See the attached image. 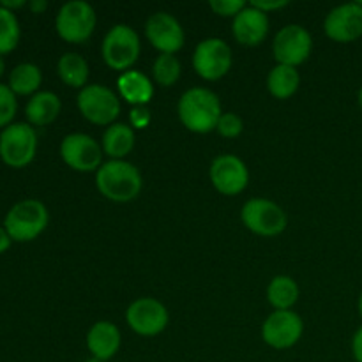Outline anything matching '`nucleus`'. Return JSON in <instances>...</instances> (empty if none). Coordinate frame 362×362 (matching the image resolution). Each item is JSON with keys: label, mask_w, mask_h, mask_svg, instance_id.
Returning a JSON list of instances; mask_svg holds the SVG:
<instances>
[{"label": "nucleus", "mask_w": 362, "mask_h": 362, "mask_svg": "<svg viewBox=\"0 0 362 362\" xmlns=\"http://www.w3.org/2000/svg\"><path fill=\"white\" fill-rule=\"evenodd\" d=\"M95 187L113 204H129L141 193L144 179L133 163L126 159H110L95 172Z\"/></svg>", "instance_id": "f257e3e1"}, {"label": "nucleus", "mask_w": 362, "mask_h": 362, "mask_svg": "<svg viewBox=\"0 0 362 362\" xmlns=\"http://www.w3.org/2000/svg\"><path fill=\"white\" fill-rule=\"evenodd\" d=\"M177 113L187 131L207 134L216 131L219 117L223 115V108L216 92L205 87H193L180 95Z\"/></svg>", "instance_id": "f03ea898"}, {"label": "nucleus", "mask_w": 362, "mask_h": 362, "mask_svg": "<svg viewBox=\"0 0 362 362\" xmlns=\"http://www.w3.org/2000/svg\"><path fill=\"white\" fill-rule=\"evenodd\" d=\"M49 223V212L41 200L25 198L16 202L4 218V228L13 243H30L37 239Z\"/></svg>", "instance_id": "7ed1b4c3"}, {"label": "nucleus", "mask_w": 362, "mask_h": 362, "mask_svg": "<svg viewBox=\"0 0 362 362\" xmlns=\"http://www.w3.org/2000/svg\"><path fill=\"white\" fill-rule=\"evenodd\" d=\"M141 53L140 35L129 25L119 23L108 30L101 45V55L106 66L126 73L138 62Z\"/></svg>", "instance_id": "20e7f679"}, {"label": "nucleus", "mask_w": 362, "mask_h": 362, "mask_svg": "<svg viewBox=\"0 0 362 362\" xmlns=\"http://www.w3.org/2000/svg\"><path fill=\"white\" fill-rule=\"evenodd\" d=\"M98 25L94 7L83 0H71L59 9L55 16V30L62 41L83 45L92 37Z\"/></svg>", "instance_id": "39448f33"}, {"label": "nucleus", "mask_w": 362, "mask_h": 362, "mask_svg": "<svg viewBox=\"0 0 362 362\" xmlns=\"http://www.w3.org/2000/svg\"><path fill=\"white\" fill-rule=\"evenodd\" d=\"M37 154V133L28 122H13L0 131V159L11 168L30 165Z\"/></svg>", "instance_id": "423d86ee"}, {"label": "nucleus", "mask_w": 362, "mask_h": 362, "mask_svg": "<svg viewBox=\"0 0 362 362\" xmlns=\"http://www.w3.org/2000/svg\"><path fill=\"white\" fill-rule=\"evenodd\" d=\"M78 110L81 117L94 126H112L120 115V99L112 88L101 83L87 85L78 92Z\"/></svg>", "instance_id": "0eeeda50"}, {"label": "nucleus", "mask_w": 362, "mask_h": 362, "mask_svg": "<svg viewBox=\"0 0 362 362\" xmlns=\"http://www.w3.org/2000/svg\"><path fill=\"white\" fill-rule=\"evenodd\" d=\"M240 219L255 235L276 237L288 226L286 212L276 202L267 198H251L243 205Z\"/></svg>", "instance_id": "6e6552de"}, {"label": "nucleus", "mask_w": 362, "mask_h": 362, "mask_svg": "<svg viewBox=\"0 0 362 362\" xmlns=\"http://www.w3.org/2000/svg\"><path fill=\"white\" fill-rule=\"evenodd\" d=\"M233 64L232 48L219 37H207L193 52V69L202 80L218 81L230 73Z\"/></svg>", "instance_id": "1a4fd4ad"}, {"label": "nucleus", "mask_w": 362, "mask_h": 362, "mask_svg": "<svg viewBox=\"0 0 362 362\" xmlns=\"http://www.w3.org/2000/svg\"><path fill=\"white\" fill-rule=\"evenodd\" d=\"M103 156L101 144L90 134L71 133L60 141V158L74 172H98L103 165Z\"/></svg>", "instance_id": "9d476101"}, {"label": "nucleus", "mask_w": 362, "mask_h": 362, "mask_svg": "<svg viewBox=\"0 0 362 362\" xmlns=\"http://www.w3.org/2000/svg\"><path fill=\"white\" fill-rule=\"evenodd\" d=\"M311 49H313V39L303 25H285L272 41V53L276 62L281 66L299 67L310 59Z\"/></svg>", "instance_id": "9b49d317"}, {"label": "nucleus", "mask_w": 362, "mask_h": 362, "mask_svg": "<svg viewBox=\"0 0 362 362\" xmlns=\"http://www.w3.org/2000/svg\"><path fill=\"white\" fill-rule=\"evenodd\" d=\"M126 322L133 332L145 338L158 336L168 327L170 315L163 303L152 297H140L133 300L126 311Z\"/></svg>", "instance_id": "f8f14e48"}, {"label": "nucleus", "mask_w": 362, "mask_h": 362, "mask_svg": "<svg viewBox=\"0 0 362 362\" xmlns=\"http://www.w3.org/2000/svg\"><path fill=\"white\" fill-rule=\"evenodd\" d=\"M304 322L296 311H272L262 324V339L274 350H288L299 343Z\"/></svg>", "instance_id": "ddd939ff"}, {"label": "nucleus", "mask_w": 362, "mask_h": 362, "mask_svg": "<svg viewBox=\"0 0 362 362\" xmlns=\"http://www.w3.org/2000/svg\"><path fill=\"white\" fill-rule=\"evenodd\" d=\"M212 186L225 197H237L250 184V170L246 163L233 154H221L211 163L209 168Z\"/></svg>", "instance_id": "4468645a"}, {"label": "nucleus", "mask_w": 362, "mask_h": 362, "mask_svg": "<svg viewBox=\"0 0 362 362\" xmlns=\"http://www.w3.org/2000/svg\"><path fill=\"white\" fill-rule=\"evenodd\" d=\"M145 37L159 55H175L184 46V28L173 14L158 11L145 23Z\"/></svg>", "instance_id": "2eb2a0df"}, {"label": "nucleus", "mask_w": 362, "mask_h": 362, "mask_svg": "<svg viewBox=\"0 0 362 362\" xmlns=\"http://www.w3.org/2000/svg\"><path fill=\"white\" fill-rule=\"evenodd\" d=\"M324 32L331 41L354 42L362 37V4L349 2L329 11L324 20Z\"/></svg>", "instance_id": "dca6fc26"}, {"label": "nucleus", "mask_w": 362, "mask_h": 362, "mask_svg": "<svg viewBox=\"0 0 362 362\" xmlns=\"http://www.w3.org/2000/svg\"><path fill=\"white\" fill-rule=\"evenodd\" d=\"M269 14L262 13L257 7L247 4L232 21V34L235 41L243 46H260L269 34Z\"/></svg>", "instance_id": "f3484780"}, {"label": "nucleus", "mask_w": 362, "mask_h": 362, "mask_svg": "<svg viewBox=\"0 0 362 362\" xmlns=\"http://www.w3.org/2000/svg\"><path fill=\"white\" fill-rule=\"evenodd\" d=\"M120 343H122V334L113 322H95L87 332V349L92 359L112 361L119 354Z\"/></svg>", "instance_id": "a211bd4d"}, {"label": "nucleus", "mask_w": 362, "mask_h": 362, "mask_svg": "<svg viewBox=\"0 0 362 362\" xmlns=\"http://www.w3.org/2000/svg\"><path fill=\"white\" fill-rule=\"evenodd\" d=\"M120 98L129 103L133 108L136 106H147L154 98V83L147 74L140 73L136 69L126 71L117 80Z\"/></svg>", "instance_id": "6ab92c4d"}, {"label": "nucleus", "mask_w": 362, "mask_h": 362, "mask_svg": "<svg viewBox=\"0 0 362 362\" xmlns=\"http://www.w3.org/2000/svg\"><path fill=\"white\" fill-rule=\"evenodd\" d=\"M60 110H62V103L55 92L39 90L25 105V117L30 126L45 127L55 122L57 117L60 115Z\"/></svg>", "instance_id": "aec40b11"}, {"label": "nucleus", "mask_w": 362, "mask_h": 362, "mask_svg": "<svg viewBox=\"0 0 362 362\" xmlns=\"http://www.w3.org/2000/svg\"><path fill=\"white\" fill-rule=\"evenodd\" d=\"M134 129L129 124L115 122L108 126L103 133L101 147L105 156L110 159H124L134 148Z\"/></svg>", "instance_id": "412c9836"}, {"label": "nucleus", "mask_w": 362, "mask_h": 362, "mask_svg": "<svg viewBox=\"0 0 362 362\" xmlns=\"http://www.w3.org/2000/svg\"><path fill=\"white\" fill-rule=\"evenodd\" d=\"M88 62L76 52H67L57 62V73L64 85L71 88H85L88 81Z\"/></svg>", "instance_id": "4be33fe9"}, {"label": "nucleus", "mask_w": 362, "mask_h": 362, "mask_svg": "<svg viewBox=\"0 0 362 362\" xmlns=\"http://www.w3.org/2000/svg\"><path fill=\"white\" fill-rule=\"evenodd\" d=\"M300 76L297 67L276 64L267 74V90L276 99H290L299 90Z\"/></svg>", "instance_id": "5701e85b"}, {"label": "nucleus", "mask_w": 362, "mask_h": 362, "mask_svg": "<svg viewBox=\"0 0 362 362\" xmlns=\"http://www.w3.org/2000/svg\"><path fill=\"white\" fill-rule=\"evenodd\" d=\"M42 83L41 67L35 66L34 62H21L13 67L9 73V85L11 90L16 95H34L39 92V87Z\"/></svg>", "instance_id": "b1692460"}, {"label": "nucleus", "mask_w": 362, "mask_h": 362, "mask_svg": "<svg viewBox=\"0 0 362 362\" xmlns=\"http://www.w3.org/2000/svg\"><path fill=\"white\" fill-rule=\"evenodd\" d=\"M299 285L290 276H276L267 286V300L274 311H288L299 300Z\"/></svg>", "instance_id": "393cba45"}, {"label": "nucleus", "mask_w": 362, "mask_h": 362, "mask_svg": "<svg viewBox=\"0 0 362 362\" xmlns=\"http://www.w3.org/2000/svg\"><path fill=\"white\" fill-rule=\"evenodd\" d=\"M21 37L20 21L13 11L0 6V55L11 53Z\"/></svg>", "instance_id": "a878e982"}, {"label": "nucleus", "mask_w": 362, "mask_h": 362, "mask_svg": "<svg viewBox=\"0 0 362 362\" xmlns=\"http://www.w3.org/2000/svg\"><path fill=\"white\" fill-rule=\"evenodd\" d=\"M182 66L175 55H159L152 64V76L159 87H173L180 80Z\"/></svg>", "instance_id": "bb28decb"}, {"label": "nucleus", "mask_w": 362, "mask_h": 362, "mask_svg": "<svg viewBox=\"0 0 362 362\" xmlns=\"http://www.w3.org/2000/svg\"><path fill=\"white\" fill-rule=\"evenodd\" d=\"M18 110L16 94L9 88L7 83H0V129L13 124L14 115Z\"/></svg>", "instance_id": "cd10ccee"}, {"label": "nucleus", "mask_w": 362, "mask_h": 362, "mask_svg": "<svg viewBox=\"0 0 362 362\" xmlns=\"http://www.w3.org/2000/svg\"><path fill=\"white\" fill-rule=\"evenodd\" d=\"M244 129L243 119L233 112H223L219 117V122L216 126V131L221 134L223 138H237Z\"/></svg>", "instance_id": "c85d7f7f"}, {"label": "nucleus", "mask_w": 362, "mask_h": 362, "mask_svg": "<svg viewBox=\"0 0 362 362\" xmlns=\"http://www.w3.org/2000/svg\"><path fill=\"white\" fill-rule=\"evenodd\" d=\"M247 4L244 0H211L209 7L221 18H235Z\"/></svg>", "instance_id": "c756f323"}, {"label": "nucleus", "mask_w": 362, "mask_h": 362, "mask_svg": "<svg viewBox=\"0 0 362 362\" xmlns=\"http://www.w3.org/2000/svg\"><path fill=\"white\" fill-rule=\"evenodd\" d=\"M151 112L145 106H136L129 113V126L133 129H145L151 124Z\"/></svg>", "instance_id": "7c9ffc66"}, {"label": "nucleus", "mask_w": 362, "mask_h": 362, "mask_svg": "<svg viewBox=\"0 0 362 362\" xmlns=\"http://www.w3.org/2000/svg\"><path fill=\"white\" fill-rule=\"evenodd\" d=\"M251 6L257 7L258 11H262V13L269 14V13H274V11L278 9H283V7L288 6V2L286 0H267V2H264V0H260V2H251Z\"/></svg>", "instance_id": "2f4dec72"}, {"label": "nucleus", "mask_w": 362, "mask_h": 362, "mask_svg": "<svg viewBox=\"0 0 362 362\" xmlns=\"http://www.w3.org/2000/svg\"><path fill=\"white\" fill-rule=\"evenodd\" d=\"M352 354L356 362H362V325L357 329L352 338Z\"/></svg>", "instance_id": "473e14b6"}, {"label": "nucleus", "mask_w": 362, "mask_h": 362, "mask_svg": "<svg viewBox=\"0 0 362 362\" xmlns=\"http://www.w3.org/2000/svg\"><path fill=\"white\" fill-rule=\"evenodd\" d=\"M11 244H13V239H11V235L7 233V230L4 228L2 225L0 226V255L6 253V251L11 247Z\"/></svg>", "instance_id": "72a5a7b5"}, {"label": "nucleus", "mask_w": 362, "mask_h": 362, "mask_svg": "<svg viewBox=\"0 0 362 362\" xmlns=\"http://www.w3.org/2000/svg\"><path fill=\"white\" fill-rule=\"evenodd\" d=\"M28 9L34 14H41L48 9V2H46V0H30V2H28Z\"/></svg>", "instance_id": "f704fd0d"}, {"label": "nucleus", "mask_w": 362, "mask_h": 362, "mask_svg": "<svg viewBox=\"0 0 362 362\" xmlns=\"http://www.w3.org/2000/svg\"><path fill=\"white\" fill-rule=\"evenodd\" d=\"M0 6L14 13V9H20V7L28 6V2H25V0H0Z\"/></svg>", "instance_id": "c9c22d12"}, {"label": "nucleus", "mask_w": 362, "mask_h": 362, "mask_svg": "<svg viewBox=\"0 0 362 362\" xmlns=\"http://www.w3.org/2000/svg\"><path fill=\"white\" fill-rule=\"evenodd\" d=\"M4 71H6V60H4V55H0V78H2Z\"/></svg>", "instance_id": "e433bc0d"}, {"label": "nucleus", "mask_w": 362, "mask_h": 362, "mask_svg": "<svg viewBox=\"0 0 362 362\" xmlns=\"http://www.w3.org/2000/svg\"><path fill=\"white\" fill-rule=\"evenodd\" d=\"M357 103H359V108H361V112H362V87H361L359 94H357Z\"/></svg>", "instance_id": "4c0bfd02"}, {"label": "nucleus", "mask_w": 362, "mask_h": 362, "mask_svg": "<svg viewBox=\"0 0 362 362\" xmlns=\"http://www.w3.org/2000/svg\"><path fill=\"white\" fill-rule=\"evenodd\" d=\"M357 308H359V315H361V318H362V292H361V296H359V303H357Z\"/></svg>", "instance_id": "58836bf2"}, {"label": "nucleus", "mask_w": 362, "mask_h": 362, "mask_svg": "<svg viewBox=\"0 0 362 362\" xmlns=\"http://www.w3.org/2000/svg\"><path fill=\"white\" fill-rule=\"evenodd\" d=\"M87 362H105V361H98V359H88Z\"/></svg>", "instance_id": "ea45409f"}]
</instances>
